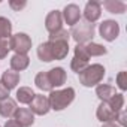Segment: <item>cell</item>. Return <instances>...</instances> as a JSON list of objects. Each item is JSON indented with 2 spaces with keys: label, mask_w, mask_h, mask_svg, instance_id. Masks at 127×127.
I'll use <instances>...</instances> for the list:
<instances>
[{
  "label": "cell",
  "mask_w": 127,
  "mask_h": 127,
  "mask_svg": "<svg viewBox=\"0 0 127 127\" xmlns=\"http://www.w3.org/2000/svg\"><path fill=\"white\" fill-rule=\"evenodd\" d=\"M17 100L20 102V103H23V105H30L32 103V100H33V97H34V93H33V90L30 88V87H20L18 90H17Z\"/></svg>",
  "instance_id": "cell-19"
},
{
  "label": "cell",
  "mask_w": 127,
  "mask_h": 127,
  "mask_svg": "<svg viewBox=\"0 0 127 127\" xmlns=\"http://www.w3.org/2000/svg\"><path fill=\"white\" fill-rule=\"evenodd\" d=\"M3 82V85L11 91V90H14L17 85H18V82H20V73L18 72H14V70H6L3 75H2V79H0Z\"/></svg>",
  "instance_id": "cell-16"
},
{
  "label": "cell",
  "mask_w": 127,
  "mask_h": 127,
  "mask_svg": "<svg viewBox=\"0 0 127 127\" xmlns=\"http://www.w3.org/2000/svg\"><path fill=\"white\" fill-rule=\"evenodd\" d=\"M9 6L14 11H21L27 6V2L26 0H9Z\"/></svg>",
  "instance_id": "cell-29"
},
{
  "label": "cell",
  "mask_w": 127,
  "mask_h": 127,
  "mask_svg": "<svg viewBox=\"0 0 127 127\" xmlns=\"http://www.w3.org/2000/svg\"><path fill=\"white\" fill-rule=\"evenodd\" d=\"M103 8L111 14H124L127 5L121 0H106V2H103Z\"/></svg>",
  "instance_id": "cell-17"
},
{
  "label": "cell",
  "mask_w": 127,
  "mask_h": 127,
  "mask_svg": "<svg viewBox=\"0 0 127 127\" xmlns=\"http://www.w3.org/2000/svg\"><path fill=\"white\" fill-rule=\"evenodd\" d=\"M102 127H120L115 121H112V123H103V126Z\"/></svg>",
  "instance_id": "cell-34"
},
{
  "label": "cell",
  "mask_w": 127,
  "mask_h": 127,
  "mask_svg": "<svg viewBox=\"0 0 127 127\" xmlns=\"http://www.w3.org/2000/svg\"><path fill=\"white\" fill-rule=\"evenodd\" d=\"M102 15V5L96 0H91V2H87L85 8H84V18L87 23L94 24Z\"/></svg>",
  "instance_id": "cell-8"
},
{
  "label": "cell",
  "mask_w": 127,
  "mask_h": 127,
  "mask_svg": "<svg viewBox=\"0 0 127 127\" xmlns=\"http://www.w3.org/2000/svg\"><path fill=\"white\" fill-rule=\"evenodd\" d=\"M75 100V90L72 87H67L64 90H52L49 93L48 102H49V108L52 111H63L66 109L72 102Z\"/></svg>",
  "instance_id": "cell-1"
},
{
  "label": "cell",
  "mask_w": 127,
  "mask_h": 127,
  "mask_svg": "<svg viewBox=\"0 0 127 127\" xmlns=\"http://www.w3.org/2000/svg\"><path fill=\"white\" fill-rule=\"evenodd\" d=\"M5 127H21L15 120H8L6 121V124H5Z\"/></svg>",
  "instance_id": "cell-33"
},
{
  "label": "cell",
  "mask_w": 127,
  "mask_h": 127,
  "mask_svg": "<svg viewBox=\"0 0 127 127\" xmlns=\"http://www.w3.org/2000/svg\"><path fill=\"white\" fill-rule=\"evenodd\" d=\"M87 66H88V61H84V60H79V58H75V57L70 61V69L76 73H81Z\"/></svg>",
  "instance_id": "cell-26"
},
{
  "label": "cell",
  "mask_w": 127,
  "mask_h": 127,
  "mask_svg": "<svg viewBox=\"0 0 127 127\" xmlns=\"http://www.w3.org/2000/svg\"><path fill=\"white\" fill-rule=\"evenodd\" d=\"M115 94V88L108 84H100L96 87V96L100 99V102H109V99Z\"/></svg>",
  "instance_id": "cell-18"
},
{
  "label": "cell",
  "mask_w": 127,
  "mask_h": 127,
  "mask_svg": "<svg viewBox=\"0 0 127 127\" xmlns=\"http://www.w3.org/2000/svg\"><path fill=\"white\" fill-rule=\"evenodd\" d=\"M34 84L40 91H49V93L52 91V85L49 82V78H48L46 72H39L34 78Z\"/></svg>",
  "instance_id": "cell-20"
},
{
  "label": "cell",
  "mask_w": 127,
  "mask_h": 127,
  "mask_svg": "<svg viewBox=\"0 0 127 127\" xmlns=\"http://www.w3.org/2000/svg\"><path fill=\"white\" fill-rule=\"evenodd\" d=\"M29 64H30V58H29V55L15 54V55L11 58V70H14V72H21V70L27 69Z\"/></svg>",
  "instance_id": "cell-14"
},
{
  "label": "cell",
  "mask_w": 127,
  "mask_h": 127,
  "mask_svg": "<svg viewBox=\"0 0 127 127\" xmlns=\"http://www.w3.org/2000/svg\"><path fill=\"white\" fill-rule=\"evenodd\" d=\"M69 39H70V33L64 29H60L54 33H49L48 42H69Z\"/></svg>",
  "instance_id": "cell-24"
},
{
  "label": "cell",
  "mask_w": 127,
  "mask_h": 127,
  "mask_svg": "<svg viewBox=\"0 0 127 127\" xmlns=\"http://www.w3.org/2000/svg\"><path fill=\"white\" fill-rule=\"evenodd\" d=\"M94 32H96V26L94 24H90V23H78L72 27V32H70V36L73 37V40L78 43V45H85L88 42H93V37H94Z\"/></svg>",
  "instance_id": "cell-3"
},
{
  "label": "cell",
  "mask_w": 127,
  "mask_h": 127,
  "mask_svg": "<svg viewBox=\"0 0 127 127\" xmlns=\"http://www.w3.org/2000/svg\"><path fill=\"white\" fill-rule=\"evenodd\" d=\"M37 57L39 60L45 61V63H49L54 60L52 57V49H51V43L49 42H43L37 46Z\"/></svg>",
  "instance_id": "cell-21"
},
{
  "label": "cell",
  "mask_w": 127,
  "mask_h": 127,
  "mask_svg": "<svg viewBox=\"0 0 127 127\" xmlns=\"http://www.w3.org/2000/svg\"><path fill=\"white\" fill-rule=\"evenodd\" d=\"M96 115H97V120L102 123H112L117 118V114L112 111V108L109 106L108 102H100V105L97 106Z\"/></svg>",
  "instance_id": "cell-11"
},
{
  "label": "cell",
  "mask_w": 127,
  "mask_h": 127,
  "mask_svg": "<svg viewBox=\"0 0 127 127\" xmlns=\"http://www.w3.org/2000/svg\"><path fill=\"white\" fill-rule=\"evenodd\" d=\"M61 26H63L61 12H60V11H51V12L46 15V18H45V29H46L49 33H54V32L63 29Z\"/></svg>",
  "instance_id": "cell-9"
},
{
  "label": "cell",
  "mask_w": 127,
  "mask_h": 127,
  "mask_svg": "<svg viewBox=\"0 0 127 127\" xmlns=\"http://www.w3.org/2000/svg\"><path fill=\"white\" fill-rule=\"evenodd\" d=\"M126 118H127V114L124 112V111H120L118 114H117V118H115V123L120 126V127H126Z\"/></svg>",
  "instance_id": "cell-31"
},
{
  "label": "cell",
  "mask_w": 127,
  "mask_h": 127,
  "mask_svg": "<svg viewBox=\"0 0 127 127\" xmlns=\"http://www.w3.org/2000/svg\"><path fill=\"white\" fill-rule=\"evenodd\" d=\"M12 36V24L8 18L0 17V40H6L8 37Z\"/></svg>",
  "instance_id": "cell-23"
},
{
  "label": "cell",
  "mask_w": 127,
  "mask_h": 127,
  "mask_svg": "<svg viewBox=\"0 0 127 127\" xmlns=\"http://www.w3.org/2000/svg\"><path fill=\"white\" fill-rule=\"evenodd\" d=\"M48 73V78H49V82L54 87H61L63 84L66 82V72L63 67H52Z\"/></svg>",
  "instance_id": "cell-12"
},
{
  "label": "cell",
  "mask_w": 127,
  "mask_h": 127,
  "mask_svg": "<svg viewBox=\"0 0 127 127\" xmlns=\"http://www.w3.org/2000/svg\"><path fill=\"white\" fill-rule=\"evenodd\" d=\"M117 85L121 91H126L127 90V73L123 70L117 75Z\"/></svg>",
  "instance_id": "cell-28"
},
{
  "label": "cell",
  "mask_w": 127,
  "mask_h": 127,
  "mask_svg": "<svg viewBox=\"0 0 127 127\" xmlns=\"http://www.w3.org/2000/svg\"><path fill=\"white\" fill-rule=\"evenodd\" d=\"M9 48L12 51H15V54H24V55H27V52L32 49V39L26 33L12 34L9 37Z\"/></svg>",
  "instance_id": "cell-4"
},
{
  "label": "cell",
  "mask_w": 127,
  "mask_h": 127,
  "mask_svg": "<svg viewBox=\"0 0 127 127\" xmlns=\"http://www.w3.org/2000/svg\"><path fill=\"white\" fill-rule=\"evenodd\" d=\"M9 97V90L3 85V82L0 81V100H5Z\"/></svg>",
  "instance_id": "cell-32"
},
{
  "label": "cell",
  "mask_w": 127,
  "mask_h": 127,
  "mask_svg": "<svg viewBox=\"0 0 127 127\" xmlns=\"http://www.w3.org/2000/svg\"><path fill=\"white\" fill-rule=\"evenodd\" d=\"M54 60H63L69 54V42H49Z\"/></svg>",
  "instance_id": "cell-15"
},
{
  "label": "cell",
  "mask_w": 127,
  "mask_h": 127,
  "mask_svg": "<svg viewBox=\"0 0 127 127\" xmlns=\"http://www.w3.org/2000/svg\"><path fill=\"white\" fill-rule=\"evenodd\" d=\"M17 102L11 97L5 99V100H0V115L3 118H12L17 112Z\"/></svg>",
  "instance_id": "cell-13"
},
{
  "label": "cell",
  "mask_w": 127,
  "mask_h": 127,
  "mask_svg": "<svg viewBox=\"0 0 127 127\" xmlns=\"http://www.w3.org/2000/svg\"><path fill=\"white\" fill-rule=\"evenodd\" d=\"M88 57H100V55H105L106 54V48L100 43H96V42H88L84 45Z\"/></svg>",
  "instance_id": "cell-22"
},
{
  "label": "cell",
  "mask_w": 127,
  "mask_h": 127,
  "mask_svg": "<svg viewBox=\"0 0 127 127\" xmlns=\"http://www.w3.org/2000/svg\"><path fill=\"white\" fill-rule=\"evenodd\" d=\"M14 120L21 127H30L34 123V114L29 108H18L17 112H15V115H14Z\"/></svg>",
  "instance_id": "cell-10"
},
{
  "label": "cell",
  "mask_w": 127,
  "mask_h": 127,
  "mask_svg": "<svg viewBox=\"0 0 127 127\" xmlns=\"http://www.w3.org/2000/svg\"><path fill=\"white\" fill-rule=\"evenodd\" d=\"M99 33L100 36L108 40V42H112L115 40L118 36H120V26L117 21L114 20H105L100 26H99Z\"/></svg>",
  "instance_id": "cell-5"
},
{
  "label": "cell",
  "mask_w": 127,
  "mask_h": 127,
  "mask_svg": "<svg viewBox=\"0 0 127 127\" xmlns=\"http://www.w3.org/2000/svg\"><path fill=\"white\" fill-rule=\"evenodd\" d=\"M11 48H9V42L8 40H0V58H5L8 54H9Z\"/></svg>",
  "instance_id": "cell-30"
},
{
  "label": "cell",
  "mask_w": 127,
  "mask_h": 127,
  "mask_svg": "<svg viewBox=\"0 0 127 127\" xmlns=\"http://www.w3.org/2000/svg\"><path fill=\"white\" fill-rule=\"evenodd\" d=\"M34 115H46L49 112V102H48V97L43 96V94H34L32 103H30V108H29Z\"/></svg>",
  "instance_id": "cell-6"
},
{
  "label": "cell",
  "mask_w": 127,
  "mask_h": 127,
  "mask_svg": "<svg viewBox=\"0 0 127 127\" xmlns=\"http://www.w3.org/2000/svg\"><path fill=\"white\" fill-rule=\"evenodd\" d=\"M73 57H75V58H79V60H84V61H88V60H90V57H88V54H87L84 45H76V46H75V55H73Z\"/></svg>",
  "instance_id": "cell-27"
},
{
  "label": "cell",
  "mask_w": 127,
  "mask_h": 127,
  "mask_svg": "<svg viewBox=\"0 0 127 127\" xmlns=\"http://www.w3.org/2000/svg\"><path fill=\"white\" fill-rule=\"evenodd\" d=\"M78 75H79V82L84 87H96L102 82L105 76V67L99 63H94V64H88Z\"/></svg>",
  "instance_id": "cell-2"
},
{
  "label": "cell",
  "mask_w": 127,
  "mask_h": 127,
  "mask_svg": "<svg viewBox=\"0 0 127 127\" xmlns=\"http://www.w3.org/2000/svg\"><path fill=\"white\" fill-rule=\"evenodd\" d=\"M61 17H63V20L66 21L67 26H72L73 27L75 24H78L81 21V9H79L78 5L70 3V5H67L64 9H63Z\"/></svg>",
  "instance_id": "cell-7"
},
{
  "label": "cell",
  "mask_w": 127,
  "mask_h": 127,
  "mask_svg": "<svg viewBox=\"0 0 127 127\" xmlns=\"http://www.w3.org/2000/svg\"><path fill=\"white\" fill-rule=\"evenodd\" d=\"M109 106L112 108V111L115 112V114H118L120 111H123V108H124V96L123 94H118V93H115L111 99H109Z\"/></svg>",
  "instance_id": "cell-25"
}]
</instances>
